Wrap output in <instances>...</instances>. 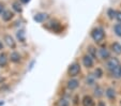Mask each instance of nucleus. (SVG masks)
I'll list each match as a JSON object with an SVG mask.
<instances>
[{
  "label": "nucleus",
  "instance_id": "obj_1",
  "mask_svg": "<svg viewBox=\"0 0 121 106\" xmlns=\"http://www.w3.org/2000/svg\"><path fill=\"white\" fill-rule=\"evenodd\" d=\"M91 37L95 42H101L104 39V37H105V33H104V31L101 28H95V29L92 30Z\"/></svg>",
  "mask_w": 121,
  "mask_h": 106
},
{
  "label": "nucleus",
  "instance_id": "obj_2",
  "mask_svg": "<svg viewBox=\"0 0 121 106\" xmlns=\"http://www.w3.org/2000/svg\"><path fill=\"white\" fill-rule=\"evenodd\" d=\"M80 71V67L78 63H73V64L70 65V68H69L68 70V73L70 76H76L78 73H79Z\"/></svg>",
  "mask_w": 121,
  "mask_h": 106
},
{
  "label": "nucleus",
  "instance_id": "obj_3",
  "mask_svg": "<svg viewBox=\"0 0 121 106\" xmlns=\"http://www.w3.org/2000/svg\"><path fill=\"white\" fill-rule=\"evenodd\" d=\"M119 67V60L117 59V58H112V59L108 60L107 62V69L109 70V71H114V70H116L117 68Z\"/></svg>",
  "mask_w": 121,
  "mask_h": 106
},
{
  "label": "nucleus",
  "instance_id": "obj_4",
  "mask_svg": "<svg viewBox=\"0 0 121 106\" xmlns=\"http://www.w3.org/2000/svg\"><path fill=\"white\" fill-rule=\"evenodd\" d=\"M82 62H84V65L86 68H91L93 65V60L90 56H85L82 58Z\"/></svg>",
  "mask_w": 121,
  "mask_h": 106
},
{
  "label": "nucleus",
  "instance_id": "obj_5",
  "mask_svg": "<svg viewBox=\"0 0 121 106\" xmlns=\"http://www.w3.org/2000/svg\"><path fill=\"white\" fill-rule=\"evenodd\" d=\"M82 105L84 106H94V101L92 100L91 97L89 95H86L82 99Z\"/></svg>",
  "mask_w": 121,
  "mask_h": 106
},
{
  "label": "nucleus",
  "instance_id": "obj_6",
  "mask_svg": "<svg viewBox=\"0 0 121 106\" xmlns=\"http://www.w3.org/2000/svg\"><path fill=\"white\" fill-rule=\"evenodd\" d=\"M46 18H47V14H45V13H38V14H35L33 17V19L35 21H38V23H42V21Z\"/></svg>",
  "mask_w": 121,
  "mask_h": 106
},
{
  "label": "nucleus",
  "instance_id": "obj_7",
  "mask_svg": "<svg viewBox=\"0 0 121 106\" xmlns=\"http://www.w3.org/2000/svg\"><path fill=\"white\" fill-rule=\"evenodd\" d=\"M78 84L79 83H78L77 79H71V81H68V88L71 90H74L78 87Z\"/></svg>",
  "mask_w": 121,
  "mask_h": 106
},
{
  "label": "nucleus",
  "instance_id": "obj_8",
  "mask_svg": "<svg viewBox=\"0 0 121 106\" xmlns=\"http://www.w3.org/2000/svg\"><path fill=\"white\" fill-rule=\"evenodd\" d=\"M4 41L7 42V44L9 45L10 47H12V48H14V47H15V42H14L13 38H12L11 35H5V37H4Z\"/></svg>",
  "mask_w": 121,
  "mask_h": 106
},
{
  "label": "nucleus",
  "instance_id": "obj_9",
  "mask_svg": "<svg viewBox=\"0 0 121 106\" xmlns=\"http://www.w3.org/2000/svg\"><path fill=\"white\" fill-rule=\"evenodd\" d=\"M105 93H106V97L110 100L115 99V97H116V92H115V90L112 89V88H108V89L106 90Z\"/></svg>",
  "mask_w": 121,
  "mask_h": 106
},
{
  "label": "nucleus",
  "instance_id": "obj_10",
  "mask_svg": "<svg viewBox=\"0 0 121 106\" xmlns=\"http://www.w3.org/2000/svg\"><path fill=\"white\" fill-rule=\"evenodd\" d=\"M12 17H13V13H12L11 11H4V12H3V14H2L3 21H10Z\"/></svg>",
  "mask_w": 121,
  "mask_h": 106
},
{
  "label": "nucleus",
  "instance_id": "obj_11",
  "mask_svg": "<svg viewBox=\"0 0 121 106\" xmlns=\"http://www.w3.org/2000/svg\"><path fill=\"white\" fill-rule=\"evenodd\" d=\"M100 54H101V57H102L103 59H108V58H109V51H108L106 48L100 49Z\"/></svg>",
  "mask_w": 121,
  "mask_h": 106
},
{
  "label": "nucleus",
  "instance_id": "obj_12",
  "mask_svg": "<svg viewBox=\"0 0 121 106\" xmlns=\"http://www.w3.org/2000/svg\"><path fill=\"white\" fill-rule=\"evenodd\" d=\"M7 63H8L7 56H5L4 54H1V55H0V65H1V67H4V65H7Z\"/></svg>",
  "mask_w": 121,
  "mask_h": 106
},
{
  "label": "nucleus",
  "instance_id": "obj_13",
  "mask_svg": "<svg viewBox=\"0 0 121 106\" xmlns=\"http://www.w3.org/2000/svg\"><path fill=\"white\" fill-rule=\"evenodd\" d=\"M11 60L13 62H19V60H21L19 54L18 53H12L11 54Z\"/></svg>",
  "mask_w": 121,
  "mask_h": 106
},
{
  "label": "nucleus",
  "instance_id": "obj_14",
  "mask_svg": "<svg viewBox=\"0 0 121 106\" xmlns=\"http://www.w3.org/2000/svg\"><path fill=\"white\" fill-rule=\"evenodd\" d=\"M112 47V51H114L116 54H118V55L121 54V45L119 43H114Z\"/></svg>",
  "mask_w": 121,
  "mask_h": 106
},
{
  "label": "nucleus",
  "instance_id": "obj_15",
  "mask_svg": "<svg viewBox=\"0 0 121 106\" xmlns=\"http://www.w3.org/2000/svg\"><path fill=\"white\" fill-rule=\"evenodd\" d=\"M112 73V75H114L116 78H120V77H121V67L119 65V67L117 68L116 70H114Z\"/></svg>",
  "mask_w": 121,
  "mask_h": 106
},
{
  "label": "nucleus",
  "instance_id": "obj_16",
  "mask_svg": "<svg viewBox=\"0 0 121 106\" xmlns=\"http://www.w3.org/2000/svg\"><path fill=\"white\" fill-rule=\"evenodd\" d=\"M114 29H115L116 34L119 35V37H121V24H117V25H115Z\"/></svg>",
  "mask_w": 121,
  "mask_h": 106
},
{
  "label": "nucleus",
  "instance_id": "obj_17",
  "mask_svg": "<svg viewBox=\"0 0 121 106\" xmlns=\"http://www.w3.org/2000/svg\"><path fill=\"white\" fill-rule=\"evenodd\" d=\"M58 106H69V101H66L65 99H61L58 102Z\"/></svg>",
  "mask_w": 121,
  "mask_h": 106
},
{
  "label": "nucleus",
  "instance_id": "obj_18",
  "mask_svg": "<svg viewBox=\"0 0 121 106\" xmlns=\"http://www.w3.org/2000/svg\"><path fill=\"white\" fill-rule=\"evenodd\" d=\"M107 14H108V16H109L110 18H114V17H116L117 12L115 11V10H112V9H109L108 10V12H107Z\"/></svg>",
  "mask_w": 121,
  "mask_h": 106
},
{
  "label": "nucleus",
  "instance_id": "obj_19",
  "mask_svg": "<svg viewBox=\"0 0 121 106\" xmlns=\"http://www.w3.org/2000/svg\"><path fill=\"white\" fill-rule=\"evenodd\" d=\"M17 38H18L19 41H22V42L25 41V35H24V31H23V30H21V31H18V32H17Z\"/></svg>",
  "mask_w": 121,
  "mask_h": 106
},
{
  "label": "nucleus",
  "instance_id": "obj_20",
  "mask_svg": "<svg viewBox=\"0 0 121 106\" xmlns=\"http://www.w3.org/2000/svg\"><path fill=\"white\" fill-rule=\"evenodd\" d=\"M13 9L15 10L16 12H22V7L19 5L18 2H14L13 3Z\"/></svg>",
  "mask_w": 121,
  "mask_h": 106
},
{
  "label": "nucleus",
  "instance_id": "obj_21",
  "mask_svg": "<svg viewBox=\"0 0 121 106\" xmlns=\"http://www.w3.org/2000/svg\"><path fill=\"white\" fill-rule=\"evenodd\" d=\"M94 94L96 95V97H102L103 93H102V89H101L100 87H96L95 90H94Z\"/></svg>",
  "mask_w": 121,
  "mask_h": 106
},
{
  "label": "nucleus",
  "instance_id": "obj_22",
  "mask_svg": "<svg viewBox=\"0 0 121 106\" xmlns=\"http://www.w3.org/2000/svg\"><path fill=\"white\" fill-rule=\"evenodd\" d=\"M94 81V76L92 75V74H90L89 76L87 77V84H89V85H92Z\"/></svg>",
  "mask_w": 121,
  "mask_h": 106
},
{
  "label": "nucleus",
  "instance_id": "obj_23",
  "mask_svg": "<svg viewBox=\"0 0 121 106\" xmlns=\"http://www.w3.org/2000/svg\"><path fill=\"white\" fill-rule=\"evenodd\" d=\"M94 77H98V78H100V77H102V70L101 69H96L95 72H94Z\"/></svg>",
  "mask_w": 121,
  "mask_h": 106
},
{
  "label": "nucleus",
  "instance_id": "obj_24",
  "mask_svg": "<svg viewBox=\"0 0 121 106\" xmlns=\"http://www.w3.org/2000/svg\"><path fill=\"white\" fill-rule=\"evenodd\" d=\"M89 51H90V53H91V55L93 56V57L96 55L95 51H94V48H93V47H92V46H90V47H89Z\"/></svg>",
  "mask_w": 121,
  "mask_h": 106
},
{
  "label": "nucleus",
  "instance_id": "obj_25",
  "mask_svg": "<svg viewBox=\"0 0 121 106\" xmlns=\"http://www.w3.org/2000/svg\"><path fill=\"white\" fill-rule=\"evenodd\" d=\"M116 18H117V19H118V21H121V12H117Z\"/></svg>",
  "mask_w": 121,
  "mask_h": 106
},
{
  "label": "nucleus",
  "instance_id": "obj_26",
  "mask_svg": "<svg viewBox=\"0 0 121 106\" xmlns=\"http://www.w3.org/2000/svg\"><path fill=\"white\" fill-rule=\"evenodd\" d=\"M1 14H3V4L0 3V15H1Z\"/></svg>",
  "mask_w": 121,
  "mask_h": 106
},
{
  "label": "nucleus",
  "instance_id": "obj_27",
  "mask_svg": "<svg viewBox=\"0 0 121 106\" xmlns=\"http://www.w3.org/2000/svg\"><path fill=\"white\" fill-rule=\"evenodd\" d=\"M21 1H22L23 3H28V2L30 1V0H21Z\"/></svg>",
  "mask_w": 121,
  "mask_h": 106
},
{
  "label": "nucleus",
  "instance_id": "obj_28",
  "mask_svg": "<svg viewBox=\"0 0 121 106\" xmlns=\"http://www.w3.org/2000/svg\"><path fill=\"white\" fill-rule=\"evenodd\" d=\"M99 106H105V104L103 103V102H99Z\"/></svg>",
  "mask_w": 121,
  "mask_h": 106
},
{
  "label": "nucleus",
  "instance_id": "obj_29",
  "mask_svg": "<svg viewBox=\"0 0 121 106\" xmlns=\"http://www.w3.org/2000/svg\"><path fill=\"white\" fill-rule=\"evenodd\" d=\"M0 49H2V43L0 42Z\"/></svg>",
  "mask_w": 121,
  "mask_h": 106
},
{
  "label": "nucleus",
  "instance_id": "obj_30",
  "mask_svg": "<svg viewBox=\"0 0 121 106\" xmlns=\"http://www.w3.org/2000/svg\"><path fill=\"white\" fill-rule=\"evenodd\" d=\"M0 105H3V102H0Z\"/></svg>",
  "mask_w": 121,
  "mask_h": 106
}]
</instances>
